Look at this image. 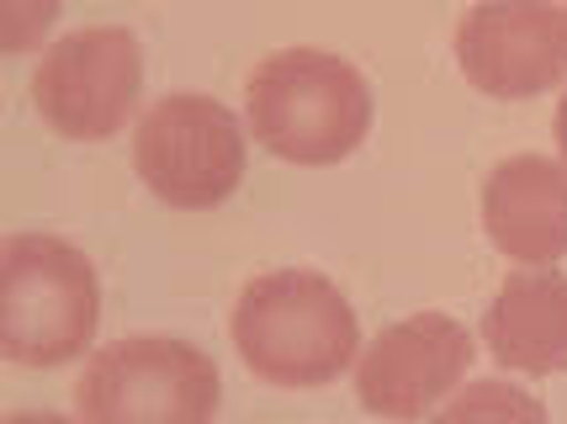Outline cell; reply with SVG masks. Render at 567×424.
<instances>
[{"instance_id":"cell-9","label":"cell","mask_w":567,"mask_h":424,"mask_svg":"<svg viewBox=\"0 0 567 424\" xmlns=\"http://www.w3.org/2000/svg\"><path fill=\"white\" fill-rule=\"evenodd\" d=\"M483 234L515 266H557L567 255V165L551 154H509L483 180Z\"/></svg>"},{"instance_id":"cell-2","label":"cell","mask_w":567,"mask_h":424,"mask_svg":"<svg viewBox=\"0 0 567 424\" xmlns=\"http://www.w3.org/2000/svg\"><path fill=\"white\" fill-rule=\"evenodd\" d=\"M228 334L239 361L271 387H323L361 355L355 308L323 271L255 276L234 302Z\"/></svg>"},{"instance_id":"cell-8","label":"cell","mask_w":567,"mask_h":424,"mask_svg":"<svg viewBox=\"0 0 567 424\" xmlns=\"http://www.w3.org/2000/svg\"><path fill=\"white\" fill-rule=\"evenodd\" d=\"M456 70L494 101H536L567 80V11L551 0H477L456 22Z\"/></svg>"},{"instance_id":"cell-5","label":"cell","mask_w":567,"mask_h":424,"mask_svg":"<svg viewBox=\"0 0 567 424\" xmlns=\"http://www.w3.org/2000/svg\"><path fill=\"white\" fill-rule=\"evenodd\" d=\"M133 170L165 207H218L249 170V127L218 96H159L133 127Z\"/></svg>"},{"instance_id":"cell-12","label":"cell","mask_w":567,"mask_h":424,"mask_svg":"<svg viewBox=\"0 0 567 424\" xmlns=\"http://www.w3.org/2000/svg\"><path fill=\"white\" fill-rule=\"evenodd\" d=\"M64 0H0V49L27 53L49 38V27L59 22Z\"/></svg>"},{"instance_id":"cell-11","label":"cell","mask_w":567,"mask_h":424,"mask_svg":"<svg viewBox=\"0 0 567 424\" xmlns=\"http://www.w3.org/2000/svg\"><path fill=\"white\" fill-rule=\"evenodd\" d=\"M435 424H546L542 399H530L515 382H462L441 403Z\"/></svg>"},{"instance_id":"cell-7","label":"cell","mask_w":567,"mask_h":424,"mask_svg":"<svg viewBox=\"0 0 567 424\" xmlns=\"http://www.w3.org/2000/svg\"><path fill=\"white\" fill-rule=\"evenodd\" d=\"M472 355L477 345L467 324H456L451 313H409L361 345L355 399L377 420L414 424L424 414H441V403L467 382Z\"/></svg>"},{"instance_id":"cell-4","label":"cell","mask_w":567,"mask_h":424,"mask_svg":"<svg viewBox=\"0 0 567 424\" xmlns=\"http://www.w3.org/2000/svg\"><path fill=\"white\" fill-rule=\"evenodd\" d=\"M223 376L213 355L181 334H127L91 355L74 382L85 424H213Z\"/></svg>"},{"instance_id":"cell-1","label":"cell","mask_w":567,"mask_h":424,"mask_svg":"<svg viewBox=\"0 0 567 424\" xmlns=\"http://www.w3.org/2000/svg\"><path fill=\"white\" fill-rule=\"evenodd\" d=\"M377 101L367 75L323 49H281L245 80V127L255 144L287 165H340L367 144Z\"/></svg>"},{"instance_id":"cell-14","label":"cell","mask_w":567,"mask_h":424,"mask_svg":"<svg viewBox=\"0 0 567 424\" xmlns=\"http://www.w3.org/2000/svg\"><path fill=\"white\" fill-rule=\"evenodd\" d=\"M557 149H563V165H567V91L557 101Z\"/></svg>"},{"instance_id":"cell-13","label":"cell","mask_w":567,"mask_h":424,"mask_svg":"<svg viewBox=\"0 0 567 424\" xmlns=\"http://www.w3.org/2000/svg\"><path fill=\"white\" fill-rule=\"evenodd\" d=\"M6 424H85V420H64V414H49V409H17V414H6Z\"/></svg>"},{"instance_id":"cell-6","label":"cell","mask_w":567,"mask_h":424,"mask_svg":"<svg viewBox=\"0 0 567 424\" xmlns=\"http://www.w3.org/2000/svg\"><path fill=\"white\" fill-rule=\"evenodd\" d=\"M144 96V49L127 27H74L32 70L38 117L70 144H106Z\"/></svg>"},{"instance_id":"cell-3","label":"cell","mask_w":567,"mask_h":424,"mask_svg":"<svg viewBox=\"0 0 567 424\" xmlns=\"http://www.w3.org/2000/svg\"><path fill=\"white\" fill-rule=\"evenodd\" d=\"M101 329V276L59 234H11L0 245V350L17 366H70Z\"/></svg>"},{"instance_id":"cell-10","label":"cell","mask_w":567,"mask_h":424,"mask_svg":"<svg viewBox=\"0 0 567 424\" xmlns=\"http://www.w3.org/2000/svg\"><path fill=\"white\" fill-rule=\"evenodd\" d=\"M483 345L504 372H567V276L557 266H525L509 276L483 313Z\"/></svg>"}]
</instances>
